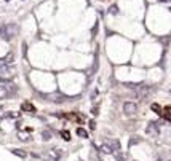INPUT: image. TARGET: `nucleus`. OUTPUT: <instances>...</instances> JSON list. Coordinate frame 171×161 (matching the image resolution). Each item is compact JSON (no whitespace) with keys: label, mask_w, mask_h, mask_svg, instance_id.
I'll use <instances>...</instances> for the list:
<instances>
[{"label":"nucleus","mask_w":171,"mask_h":161,"mask_svg":"<svg viewBox=\"0 0 171 161\" xmlns=\"http://www.w3.org/2000/svg\"><path fill=\"white\" fill-rule=\"evenodd\" d=\"M19 139H21V140H29V137H27V136H24L23 132H19Z\"/></svg>","instance_id":"obj_19"},{"label":"nucleus","mask_w":171,"mask_h":161,"mask_svg":"<svg viewBox=\"0 0 171 161\" xmlns=\"http://www.w3.org/2000/svg\"><path fill=\"white\" fill-rule=\"evenodd\" d=\"M94 159H96V161H102V159H99L98 156H94Z\"/></svg>","instance_id":"obj_20"},{"label":"nucleus","mask_w":171,"mask_h":161,"mask_svg":"<svg viewBox=\"0 0 171 161\" xmlns=\"http://www.w3.org/2000/svg\"><path fill=\"white\" fill-rule=\"evenodd\" d=\"M0 72H2V75H6V77H8V75H11V67H8V65L5 64H2V67H0Z\"/></svg>","instance_id":"obj_8"},{"label":"nucleus","mask_w":171,"mask_h":161,"mask_svg":"<svg viewBox=\"0 0 171 161\" xmlns=\"http://www.w3.org/2000/svg\"><path fill=\"white\" fill-rule=\"evenodd\" d=\"M51 137H53L51 131H42V139H43V140H50Z\"/></svg>","instance_id":"obj_11"},{"label":"nucleus","mask_w":171,"mask_h":161,"mask_svg":"<svg viewBox=\"0 0 171 161\" xmlns=\"http://www.w3.org/2000/svg\"><path fill=\"white\" fill-rule=\"evenodd\" d=\"M16 35H18V26L13 24V23L5 24V26H2V29H0V37L5 39V40H11Z\"/></svg>","instance_id":"obj_1"},{"label":"nucleus","mask_w":171,"mask_h":161,"mask_svg":"<svg viewBox=\"0 0 171 161\" xmlns=\"http://www.w3.org/2000/svg\"><path fill=\"white\" fill-rule=\"evenodd\" d=\"M77 136H80V137H88V131H85L83 128H77Z\"/></svg>","instance_id":"obj_12"},{"label":"nucleus","mask_w":171,"mask_h":161,"mask_svg":"<svg viewBox=\"0 0 171 161\" xmlns=\"http://www.w3.org/2000/svg\"><path fill=\"white\" fill-rule=\"evenodd\" d=\"M146 132L149 136H152V137H158L160 136V129H158V125L155 121H150L149 125H147V128H146Z\"/></svg>","instance_id":"obj_4"},{"label":"nucleus","mask_w":171,"mask_h":161,"mask_svg":"<svg viewBox=\"0 0 171 161\" xmlns=\"http://www.w3.org/2000/svg\"><path fill=\"white\" fill-rule=\"evenodd\" d=\"M99 150L102 151V153H106V155H110V153H113V151L110 150V147H109L107 144H104V142L101 144V148H99Z\"/></svg>","instance_id":"obj_7"},{"label":"nucleus","mask_w":171,"mask_h":161,"mask_svg":"<svg viewBox=\"0 0 171 161\" xmlns=\"http://www.w3.org/2000/svg\"><path fill=\"white\" fill-rule=\"evenodd\" d=\"M23 110H29V112H34L35 109L31 105V104H23Z\"/></svg>","instance_id":"obj_14"},{"label":"nucleus","mask_w":171,"mask_h":161,"mask_svg":"<svg viewBox=\"0 0 171 161\" xmlns=\"http://www.w3.org/2000/svg\"><path fill=\"white\" fill-rule=\"evenodd\" d=\"M109 13H110V14H118V6H117V5H112V6L109 8Z\"/></svg>","instance_id":"obj_13"},{"label":"nucleus","mask_w":171,"mask_h":161,"mask_svg":"<svg viewBox=\"0 0 171 161\" xmlns=\"http://www.w3.org/2000/svg\"><path fill=\"white\" fill-rule=\"evenodd\" d=\"M138 142H141V139H139V137H135V139L130 140V145H135V144H138Z\"/></svg>","instance_id":"obj_18"},{"label":"nucleus","mask_w":171,"mask_h":161,"mask_svg":"<svg viewBox=\"0 0 171 161\" xmlns=\"http://www.w3.org/2000/svg\"><path fill=\"white\" fill-rule=\"evenodd\" d=\"M152 110H155L157 113H161V109H160L158 104H152Z\"/></svg>","instance_id":"obj_16"},{"label":"nucleus","mask_w":171,"mask_h":161,"mask_svg":"<svg viewBox=\"0 0 171 161\" xmlns=\"http://www.w3.org/2000/svg\"><path fill=\"white\" fill-rule=\"evenodd\" d=\"M61 136L64 137V140H71V137H69L71 134H69V132H67V131H62V132H61Z\"/></svg>","instance_id":"obj_17"},{"label":"nucleus","mask_w":171,"mask_h":161,"mask_svg":"<svg viewBox=\"0 0 171 161\" xmlns=\"http://www.w3.org/2000/svg\"><path fill=\"white\" fill-rule=\"evenodd\" d=\"M113 158H115L117 161H126L125 158H123V156H122V155L118 153V151H115V153H113Z\"/></svg>","instance_id":"obj_15"},{"label":"nucleus","mask_w":171,"mask_h":161,"mask_svg":"<svg viewBox=\"0 0 171 161\" xmlns=\"http://www.w3.org/2000/svg\"><path fill=\"white\" fill-rule=\"evenodd\" d=\"M51 101L56 102V104H61L66 101V96H61V94H56V96H51Z\"/></svg>","instance_id":"obj_9"},{"label":"nucleus","mask_w":171,"mask_h":161,"mask_svg":"<svg viewBox=\"0 0 171 161\" xmlns=\"http://www.w3.org/2000/svg\"><path fill=\"white\" fill-rule=\"evenodd\" d=\"M62 155H64L62 150H59V148H50V150H46L45 153L42 155V158L46 159V161H61Z\"/></svg>","instance_id":"obj_2"},{"label":"nucleus","mask_w":171,"mask_h":161,"mask_svg":"<svg viewBox=\"0 0 171 161\" xmlns=\"http://www.w3.org/2000/svg\"><path fill=\"white\" fill-rule=\"evenodd\" d=\"M157 161H161V159H157Z\"/></svg>","instance_id":"obj_21"},{"label":"nucleus","mask_w":171,"mask_h":161,"mask_svg":"<svg viewBox=\"0 0 171 161\" xmlns=\"http://www.w3.org/2000/svg\"><path fill=\"white\" fill-rule=\"evenodd\" d=\"M11 153H13V155H18L19 158H26V156H27V153H26V151H23V150H18V148L11 150Z\"/></svg>","instance_id":"obj_10"},{"label":"nucleus","mask_w":171,"mask_h":161,"mask_svg":"<svg viewBox=\"0 0 171 161\" xmlns=\"http://www.w3.org/2000/svg\"><path fill=\"white\" fill-rule=\"evenodd\" d=\"M102 142L110 147V150L113 151V153H115V151H120V142L117 139H104Z\"/></svg>","instance_id":"obj_5"},{"label":"nucleus","mask_w":171,"mask_h":161,"mask_svg":"<svg viewBox=\"0 0 171 161\" xmlns=\"http://www.w3.org/2000/svg\"><path fill=\"white\" fill-rule=\"evenodd\" d=\"M123 112H125V115L133 117V115H136V112H138V105L135 102H125L123 104Z\"/></svg>","instance_id":"obj_3"},{"label":"nucleus","mask_w":171,"mask_h":161,"mask_svg":"<svg viewBox=\"0 0 171 161\" xmlns=\"http://www.w3.org/2000/svg\"><path fill=\"white\" fill-rule=\"evenodd\" d=\"M8 96V85H2L0 86V99H3Z\"/></svg>","instance_id":"obj_6"},{"label":"nucleus","mask_w":171,"mask_h":161,"mask_svg":"<svg viewBox=\"0 0 171 161\" xmlns=\"http://www.w3.org/2000/svg\"><path fill=\"white\" fill-rule=\"evenodd\" d=\"M169 161H171V159H169Z\"/></svg>","instance_id":"obj_22"}]
</instances>
